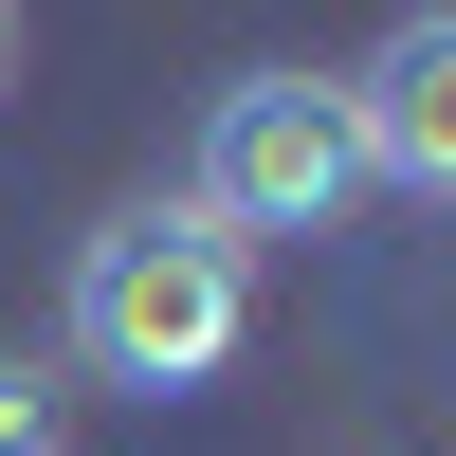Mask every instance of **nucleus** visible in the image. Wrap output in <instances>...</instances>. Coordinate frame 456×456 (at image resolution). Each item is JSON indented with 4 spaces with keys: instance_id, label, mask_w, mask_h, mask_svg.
<instances>
[{
    "instance_id": "1",
    "label": "nucleus",
    "mask_w": 456,
    "mask_h": 456,
    "mask_svg": "<svg viewBox=\"0 0 456 456\" xmlns=\"http://www.w3.org/2000/svg\"><path fill=\"white\" fill-rule=\"evenodd\" d=\"M238 329H256V256L219 238L201 201H128V219L73 238V365H92V384L201 402L219 365H238Z\"/></svg>"
},
{
    "instance_id": "2",
    "label": "nucleus",
    "mask_w": 456,
    "mask_h": 456,
    "mask_svg": "<svg viewBox=\"0 0 456 456\" xmlns=\"http://www.w3.org/2000/svg\"><path fill=\"white\" fill-rule=\"evenodd\" d=\"M183 201L219 219V238H329V219L365 201V146H347V92L329 73H238V92L201 110V183Z\"/></svg>"
},
{
    "instance_id": "3",
    "label": "nucleus",
    "mask_w": 456,
    "mask_h": 456,
    "mask_svg": "<svg viewBox=\"0 0 456 456\" xmlns=\"http://www.w3.org/2000/svg\"><path fill=\"white\" fill-rule=\"evenodd\" d=\"M347 146L384 201H456V19L420 0V19H384V55L347 73Z\"/></svg>"
},
{
    "instance_id": "4",
    "label": "nucleus",
    "mask_w": 456,
    "mask_h": 456,
    "mask_svg": "<svg viewBox=\"0 0 456 456\" xmlns=\"http://www.w3.org/2000/svg\"><path fill=\"white\" fill-rule=\"evenodd\" d=\"M0 456H73V384L55 365H0Z\"/></svg>"
},
{
    "instance_id": "5",
    "label": "nucleus",
    "mask_w": 456,
    "mask_h": 456,
    "mask_svg": "<svg viewBox=\"0 0 456 456\" xmlns=\"http://www.w3.org/2000/svg\"><path fill=\"white\" fill-rule=\"evenodd\" d=\"M0 92H19V0H0Z\"/></svg>"
}]
</instances>
